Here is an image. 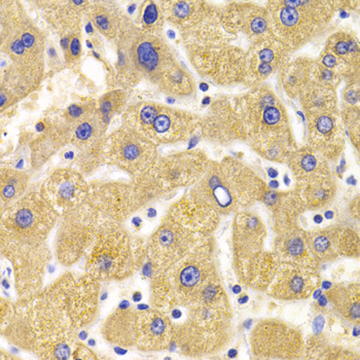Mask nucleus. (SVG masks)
Returning a JSON list of instances; mask_svg holds the SVG:
<instances>
[{"instance_id": "20e7f679", "label": "nucleus", "mask_w": 360, "mask_h": 360, "mask_svg": "<svg viewBox=\"0 0 360 360\" xmlns=\"http://www.w3.org/2000/svg\"><path fill=\"white\" fill-rule=\"evenodd\" d=\"M266 228L257 215L240 212L235 219L234 264L240 280L255 290H266L278 262L274 251L266 250Z\"/></svg>"}, {"instance_id": "b1692460", "label": "nucleus", "mask_w": 360, "mask_h": 360, "mask_svg": "<svg viewBox=\"0 0 360 360\" xmlns=\"http://www.w3.org/2000/svg\"><path fill=\"white\" fill-rule=\"evenodd\" d=\"M161 13L155 2H148V6L144 8L143 15H142V21L146 26H148V32L150 33V29H153V33L155 32V27L159 23Z\"/></svg>"}, {"instance_id": "4468645a", "label": "nucleus", "mask_w": 360, "mask_h": 360, "mask_svg": "<svg viewBox=\"0 0 360 360\" xmlns=\"http://www.w3.org/2000/svg\"><path fill=\"white\" fill-rule=\"evenodd\" d=\"M44 195L57 212L65 213L84 205L90 190L79 173L60 170L46 181Z\"/></svg>"}, {"instance_id": "9d476101", "label": "nucleus", "mask_w": 360, "mask_h": 360, "mask_svg": "<svg viewBox=\"0 0 360 360\" xmlns=\"http://www.w3.org/2000/svg\"><path fill=\"white\" fill-rule=\"evenodd\" d=\"M251 349L257 359H297L306 353L302 333L280 320L257 323L251 333Z\"/></svg>"}, {"instance_id": "ddd939ff", "label": "nucleus", "mask_w": 360, "mask_h": 360, "mask_svg": "<svg viewBox=\"0 0 360 360\" xmlns=\"http://www.w3.org/2000/svg\"><path fill=\"white\" fill-rule=\"evenodd\" d=\"M307 241L317 263H326L339 257H359V235L350 229L333 226L306 233Z\"/></svg>"}, {"instance_id": "dca6fc26", "label": "nucleus", "mask_w": 360, "mask_h": 360, "mask_svg": "<svg viewBox=\"0 0 360 360\" xmlns=\"http://www.w3.org/2000/svg\"><path fill=\"white\" fill-rule=\"evenodd\" d=\"M173 343V326L162 311H139L136 345L141 350L158 351Z\"/></svg>"}, {"instance_id": "412c9836", "label": "nucleus", "mask_w": 360, "mask_h": 360, "mask_svg": "<svg viewBox=\"0 0 360 360\" xmlns=\"http://www.w3.org/2000/svg\"><path fill=\"white\" fill-rule=\"evenodd\" d=\"M96 6L90 8V19L95 27L108 35L110 39L117 37L123 32V15L115 6H108L106 2H96Z\"/></svg>"}, {"instance_id": "39448f33", "label": "nucleus", "mask_w": 360, "mask_h": 360, "mask_svg": "<svg viewBox=\"0 0 360 360\" xmlns=\"http://www.w3.org/2000/svg\"><path fill=\"white\" fill-rule=\"evenodd\" d=\"M89 255V272L94 278L123 279L139 266L144 253L135 245L124 229L112 224L103 226Z\"/></svg>"}, {"instance_id": "f03ea898", "label": "nucleus", "mask_w": 360, "mask_h": 360, "mask_svg": "<svg viewBox=\"0 0 360 360\" xmlns=\"http://www.w3.org/2000/svg\"><path fill=\"white\" fill-rule=\"evenodd\" d=\"M241 108L243 139L266 159L288 162L297 148L288 115L274 93L261 89L246 99V105Z\"/></svg>"}, {"instance_id": "2eb2a0df", "label": "nucleus", "mask_w": 360, "mask_h": 360, "mask_svg": "<svg viewBox=\"0 0 360 360\" xmlns=\"http://www.w3.org/2000/svg\"><path fill=\"white\" fill-rule=\"evenodd\" d=\"M310 148L326 159L339 157L345 146V129L338 112L309 117Z\"/></svg>"}, {"instance_id": "6ab92c4d", "label": "nucleus", "mask_w": 360, "mask_h": 360, "mask_svg": "<svg viewBox=\"0 0 360 360\" xmlns=\"http://www.w3.org/2000/svg\"><path fill=\"white\" fill-rule=\"evenodd\" d=\"M326 299L335 312L348 321L359 323L360 293L359 283L340 284L326 293Z\"/></svg>"}, {"instance_id": "f3484780", "label": "nucleus", "mask_w": 360, "mask_h": 360, "mask_svg": "<svg viewBox=\"0 0 360 360\" xmlns=\"http://www.w3.org/2000/svg\"><path fill=\"white\" fill-rule=\"evenodd\" d=\"M288 62V48L274 37L255 44L246 54V75L264 79L275 70L284 68Z\"/></svg>"}, {"instance_id": "aec40b11", "label": "nucleus", "mask_w": 360, "mask_h": 360, "mask_svg": "<svg viewBox=\"0 0 360 360\" xmlns=\"http://www.w3.org/2000/svg\"><path fill=\"white\" fill-rule=\"evenodd\" d=\"M301 95L302 104L308 113V117L337 112V99L330 86L312 82Z\"/></svg>"}, {"instance_id": "9b49d317", "label": "nucleus", "mask_w": 360, "mask_h": 360, "mask_svg": "<svg viewBox=\"0 0 360 360\" xmlns=\"http://www.w3.org/2000/svg\"><path fill=\"white\" fill-rule=\"evenodd\" d=\"M102 153L115 165L137 177L157 161L155 144L127 127L105 139Z\"/></svg>"}, {"instance_id": "0eeeda50", "label": "nucleus", "mask_w": 360, "mask_h": 360, "mask_svg": "<svg viewBox=\"0 0 360 360\" xmlns=\"http://www.w3.org/2000/svg\"><path fill=\"white\" fill-rule=\"evenodd\" d=\"M201 125L198 117L186 111L159 104L144 103L127 113L126 127L153 143H173L190 137Z\"/></svg>"}, {"instance_id": "5701e85b", "label": "nucleus", "mask_w": 360, "mask_h": 360, "mask_svg": "<svg viewBox=\"0 0 360 360\" xmlns=\"http://www.w3.org/2000/svg\"><path fill=\"white\" fill-rule=\"evenodd\" d=\"M28 179L23 173L8 170L2 173V200L6 202L17 199L25 191Z\"/></svg>"}, {"instance_id": "f257e3e1", "label": "nucleus", "mask_w": 360, "mask_h": 360, "mask_svg": "<svg viewBox=\"0 0 360 360\" xmlns=\"http://www.w3.org/2000/svg\"><path fill=\"white\" fill-rule=\"evenodd\" d=\"M122 48L119 51V65L124 77L131 81L146 77L153 83L162 84L169 93L192 91V79L177 65L174 56L165 42L155 35L131 29L121 33Z\"/></svg>"}, {"instance_id": "a211bd4d", "label": "nucleus", "mask_w": 360, "mask_h": 360, "mask_svg": "<svg viewBox=\"0 0 360 360\" xmlns=\"http://www.w3.org/2000/svg\"><path fill=\"white\" fill-rule=\"evenodd\" d=\"M274 253L279 263H291L317 269L319 263L311 252L306 233L295 224L279 231Z\"/></svg>"}, {"instance_id": "423d86ee", "label": "nucleus", "mask_w": 360, "mask_h": 360, "mask_svg": "<svg viewBox=\"0 0 360 360\" xmlns=\"http://www.w3.org/2000/svg\"><path fill=\"white\" fill-rule=\"evenodd\" d=\"M270 10L271 25L278 41L288 48L305 44L332 18V2L279 1Z\"/></svg>"}, {"instance_id": "f8f14e48", "label": "nucleus", "mask_w": 360, "mask_h": 360, "mask_svg": "<svg viewBox=\"0 0 360 360\" xmlns=\"http://www.w3.org/2000/svg\"><path fill=\"white\" fill-rule=\"evenodd\" d=\"M316 269L291 263L278 264L266 288L269 295L281 301L308 299L320 285Z\"/></svg>"}, {"instance_id": "4be33fe9", "label": "nucleus", "mask_w": 360, "mask_h": 360, "mask_svg": "<svg viewBox=\"0 0 360 360\" xmlns=\"http://www.w3.org/2000/svg\"><path fill=\"white\" fill-rule=\"evenodd\" d=\"M313 64L306 63V61L292 62L286 64L282 70V83L286 93L290 96H297L313 81Z\"/></svg>"}, {"instance_id": "7ed1b4c3", "label": "nucleus", "mask_w": 360, "mask_h": 360, "mask_svg": "<svg viewBox=\"0 0 360 360\" xmlns=\"http://www.w3.org/2000/svg\"><path fill=\"white\" fill-rule=\"evenodd\" d=\"M266 184L248 167L233 160L209 164L195 198L217 213H230L262 199Z\"/></svg>"}, {"instance_id": "6e6552de", "label": "nucleus", "mask_w": 360, "mask_h": 360, "mask_svg": "<svg viewBox=\"0 0 360 360\" xmlns=\"http://www.w3.org/2000/svg\"><path fill=\"white\" fill-rule=\"evenodd\" d=\"M57 213L44 194L29 195L8 210L2 232H6L8 243L41 248Z\"/></svg>"}, {"instance_id": "1a4fd4ad", "label": "nucleus", "mask_w": 360, "mask_h": 360, "mask_svg": "<svg viewBox=\"0 0 360 360\" xmlns=\"http://www.w3.org/2000/svg\"><path fill=\"white\" fill-rule=\"evenodd\" d=\"M209 164L206 157L197 153H184L155 161L150 169L137 177L136 190L141 201L179 188L190 186L202 179Z\"/></svg>"}]
</instances>
